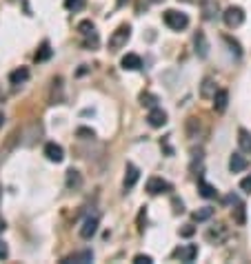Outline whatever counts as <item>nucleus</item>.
Wrapping results in <instances>:
<instances>
[{
	"instance_id": "9b49d317",
	"label": "nucleus",
	"mask_w": 251,
	"mask_h": 264,
	"mask_svg": "<svg viewBox=\"0 0 251 264\" xmlns=\"http://www.w3.org/2000/svg\"><path fill=\"white\" fill-rule=\"evenodd\" d=\"M227 227L225 224H216V227H211L209 231H207V240L209 242H214V244H220V242H225L227 240Z\"/></svg>"
},
{
	"instance_id": "4468645a",
	"label": "nucleus",
	"mask_w": 251,
	"mask_h": 264,
	"mask_svg": "<svg viewBox=\"0 0 251 264\" xmlns=\"http://www.w3.org/2000/svg\"><path fill=\"white\" fill-rule=\"evenodd\" d=\"M60 102H63V78H54L51 93H49V104H60Z\"/></svg>"
},
{
	"instance_id": "e433bc0d",
	"label": "nucleus",
	"mask_w": 251,
	"mask_h": 264,
	"mask_svg": "<svg viewBox=\"0 0 251 264\" xmlns=\"http://www.w3.org/2000/svg\"><path fill=\"white\" fill-rule=\"evenodd\" d=\"M122 4H125V0H118V7H122Z\"/></svg>"
},
{
	"instance_id": "f8f14e48",
	"label": "nucleus",
	"mask_w": 251,
	"mask_h": 264,
	"mask_svg": "<svg viewBox=\"0 0 251 264\" xmlns=\"http://www.w3.org/2000/svg\"><path fill=\"white\" fill-rule=\"evenodd\" d=\"M147 120H149V124L154 129H158V127H163V124H167V113H165L160 107H154V109H149Z\"/></svg>"
},
{
	"instance_id": "f257e3e1",
	"label": "nucleus",
	"mask_w": 251,
	"mask_h": 264,
	"mask_svg": "<svg viewBox=\"0 0 251 264\" xmlns=\"http://www.w3.org/2000/svg\"><path fill=\"white\" fill-rule=\"evenodd\" d=\"M163 20H165V25H167L169 29H173V31H182V29L189 27V16L182 13V11H176V9H167L165 16H163Z\"/></svg>"
},
{
	"instance_id": "72a5a7b5",
	"label": "nucleus",
	"mask_w": 251,
	"mask_h": 264,
	"mask_svg": "<svg viewBox=\"0 0 251 264\" xmlns=\"http://www.w3.org/2000/svg\"><path fill=\"white\" fill-rule=\"evenodd\" d=\"M193 231H196V229H193L191 224H187V227H182V229H180V235H184V238H189V235H193Z\"/></svg>"
},
{
	"instance_id": "1a4fd4ad",
	"label": "nucleus",
	"mask_w": 251,
	"mask_h": 264,
	"mask_svg": "<svg viewBox=\"0 0 251 264\" xmlns=\"http://www.w3.org/2000/svg\"><path fill=\"white\" fill-rule=\"evenodd\" d=\"M138 177H140V171H138V167L136 165H131V162H127V169H125V191H129V189H134L136 186V182H138Z\"/></svg>"
},
{
	"instance_id": "f03ea898",
	"label": "nucleus",
	"mask_w": 251,
	"mask_h": 264,
	"mask_svg": "<svg viewBox=\"0 0 251 264\" xmlns=\"http://www.w3.org/2000/svg\"><path fill=\"white\" fill-rule=\"evenodd\" d=\"M129 38H131V27L120 25L111 36H109V51H120L122 47L129 42Z\"/></svg>"
},
{
	"instance_id": "f704fd0d",
	"label": "nucleus",
	"mask_w": 251,
	"mask_h": 264,
	"mask_svg": "<svg viewBox=\"0 0 251 264\" xmlns=\"http://www.w3.org/2000/svg\"><path fill=\"white\" fill-rule=\"evenodd\" d=\"M78 136H83V138H93V131H91V129L80 127V129H78Z\"/></svg>"
},
{
	"instance_id": "2eb2a0df",
	"label": "nucleus",
	"mask_w": 251,
	"mask_h": 264,
	"mask_svg": "<svg viewBox=\"0 0 251 264\" xmlns=\"http://www.w3.org/2000/svg\"><path fill=\"white\" fill-rule=\"evenodd\" d=\"M65 184H67V189L78 191L80 186H83V176H80V171L69 169V171H67V176H65Z\"/></svg>"
},
{
	"instance_id": "423d86ee",
	"label": "nucleus",
	"mask_w": 251,
	"mask_h": 264,
	"mask_svg": "<svg viewBox=\"0 0 251 264\" xmlns=\"http://www.w3.org/2000/svg\"><path fill=\"white\" fill-rule=\"evenodd\" d=\"M198 256V247L196 244H184V247H178L173 251V258H178L180 262H193Z\"/></svg>"
},
{
	"instance_id": "c9c22d12",
	"label": "nucleus",
	"mask_w": 251,
	"mask_h": 264,
	"mask_svg": "<svg viewBox=\"0 0 251 264\" xmlns=\"http://www.w3.org/2000/svg\"><path fill=\"white\" fill-rule=\"evenodd\" d=\"M2 231H4V220L0 218V233H2Z\"/></svg>"
},
{
	"instance_id": "f3484780",
	"label": "nucleus",
	"mask_w": 251,
	"mask_h": 264,
	"mask_svg": "<svg viewBox=\"0 0 251 264\" xmlns=\"http://www.w3.org/2000/svg\"><path fill=\"white\" fill-rule=\"evenodd\" d=\"M227 104H229V91L227 89H218L216 95H214V109L218 113H222L227 109Z\"/></svg>"
},
{
	"instance_id": "20e7f679",
	"label": "nucleus",
	"mask_w": 251,
	"mask_h": 264,
	"mask_svg": "<svg viewBox=\"0 0 251 264\" xmlns=\"http://www.w3.org/2000/svg\"><path fill=\"white\" fill-rule=\"evenodd\" d=\"M78 31H80V36L87 38V40L83 42L84 47H98V31H96V25H93L91 20L78 22Z\"/></svg>"
},
{
	"instance_id": "c756f323",
	"label": "nucleus",
	"mask_w": 251,
	"mask_h": 264,
	"mask_svg": "<svg viewBox=\"0 0 251 264\" xmlns=\"http://www.w3.org/2000/svg\"><path fill=\"white\" fill-rule=\"evenodd\" d=\"M84 4H87V0H65V9H69V11H83Z\"/></svg>"
},
{
	"instance_id": "7c9ffc66",
	"label": "nucleus",
	"mask_w": 251,
	"mask_h": 264,
	"mask_svg": "<svg viewBox=\"0 0 251 264\" xmlns=\"http://www.w3.org/2000/svg\"><path fill=\"white\" fill-rule=\"evenodd\" d=\"M240 189H243L245 193H251V176H247V177H243V180H240Z\"/></svg>"
},
{
	"instance_id": "0eeeda50",
	"label": "nucleus",
	"mask_w": 251,
	"mask_h": 264,
	"mask_svg": "<svg viewBox=\"0 0 251 264\" xmlns=\"http://www.w3.org/2000/svg\"><path fill=\"white\" fill-rule=\"evenodd\" d=\"M227 202L236 206V209H231V213H234V220H236V222H238V224H245V222H247V215H245V204H243V200H240L238 195H229V198H227Z\"/></svg>"
},
{
	"instance_id": "473e14b6",
	"label": "nucleus",
	"mask_w": 251,
	"mask_h": 264,
	"mask_svg": "<svg viewBox=\"0 0 251 264\" xmlns=\"http://www.w3.org/2000/svg\"><path fill=\"white\" fill-rule=\"evenodd\" d=\"M7 256H9V247L2 242V240H0V260H4Z\"/></svg>"
},
{
	"instance_id": "412c9836",
	"label": "nucleus",
	"mask_w": 251,
	"mask_h": 264,
	"mask_svg": "<svg viewBox=\"0 0 251 264\" xmlns=\"http://www.w3.org/2000/svg\"><path fill=\"white\" fill-rule=\"evenodd\" d=\"M216 91H218V87H216V80L214 78H205V80H202V85H200V95H202V98H214Z\"/></svg>"
},
{
	"instance_id": "5701e85b",
	"label": "nucleus",
	"mask_w": 251,
	"mask_h": 264,
	"mask_svg": "<svg viewBox=\"0 0 251 264\" xmlns=\"http://www.w3.org/2000/svg\"><path fill=\"white\" fill-rule=\"evenodd\" d=\"M200 131H202L200 120H198V118H189L187 120V136L191 138V140H196V138L200 136Z\"/></svg>"
},
{
	"instance_id": "b1692460",
	"label": "nucleus",
	"mask_w": 251,
	"mask_h": 264,
	"mask_svg": "<svg viewBox=\"0 0 251 264\" xmlns=\"http://www.w3.org/2000/svg\"><path fill=\"white\" fill-rule=\"evenodd\" d=\"M222 42L229 47V54L234 56V58H240V56H243V49H240V42L238 40H234L231 36H222Z\"/></svg>"
},
{
	"instance_id": "39448f33",
	"label": "nucleus",
	"mask_w": 251,
	"mask_h": 264,
	"mask_svg": "<svg viewBox=\"0 0 251 264\" xmlns=\"http://www.w3.org/2000/svg\"><path fill=\"white\" fill-rule=\"evenodd\" d=\"M171 191V184L163 177H149L147 180V193L151 195H160V193H169Z\"/></svg>"
},
{
	"instance_id": "ddd939ff",
	"label": "nucleus",
	"mask_w": 251,
	"mask_h": 264,
	"mask_svg": "<svg viewBox=\"0 0 251 264\" xmlns=\"http://www.w3.org/2000/svg\"><path fill=\"white\" fill-rule=\"evenodd\" d=\"M249 167V160L243 156V153H234V156L229 158V169L231 174H240V171H245Z\"/></svg>"
},
{
	"instance_id": "c85d7f7f",
	"label": "nucleus",
	"mask_w": 251,
	"mask_h": 264,
	"mask_svg": "<svg viewBox=\"0 0 251 264\" xmlns=\"http://www.w3.org/2000/svg\"><path fill=\"white\" fill-rule=\"evenodd\" d=\"M140 102H143L145 107L154 109L156 102H158V95H154V93H149V91H145V93H140Z\"/></svg>"
},
{
	"instance_id": "a878e982",
	"label": "nucleus",
	"mask_w": 251,
	"mask_h": 264,
	"mask_svg": "<svg viewBox=\"0 0 251 264\" xmlns=\"http://www.w3.org/2000/svg\"><path fill=\"white\" fill-rule=\"evenodd\" d=\"M211 215H214V209H211V206H202V209L193 211V220H196V222H205V220H209Z\"/></svg>"
},
{
	"instance_id": "aec40b11",
	"label": "nucleus",
	"mask_w": 251,
	"mask_h": 264,
	"mask_svg": "<svg viewBox=\"0 0 251 264\" xmlns=\"http://www.w3.org/2000/svg\"><path fill=\"white\" fill-rule=\"evenodd\" d=\"M238 147L243 153H251V131L238 129Z\"/></svg>"
},
{
	"instance_id": "2f4dec72",
	"label": "nucleus",
	"mask_w": 251,
	"mask_h": 264,
	"mask_svg": "<svg viewBox=\"0 0 251 264\" xmlns=\"http://www.w3.org/2000/svg\"><path fill=\"white\" fill-rule=\"evenodd\" d=\"M151 262H154V260H151V256H143V253L134 258V264H151Z\"/></svg>"
},
{
	"instance_id": "bb28decb",
	"label": "nucleus",
	"mask_w": 251,
	"mask_h": 264,
	"mask_svg": "<svg viewBox=\"0 0 251 264\" xmlns=\"http://www.w3.org/2000/svg\"><path fill=\"white\" fill-rule=\"evenodd\" d=\"M51 47H49V42H42L40 45V49H38V54H36V62H45V60H49L51 58Z\"/></svg>"
},
{
	"instance_id": "9d476101",
	"label": "nucleus",
	"mask_w": 251,
	"mask_h": 264,
	"mask_svg": "<svg viewBox=\"0 0 251 264\" xmlns=\"http://www.w3.org/2000/svg\"><path fill=\"white\" fill-rule=\"evenodd\" d=\"M193 45H196L198 58H207V56H209V40H207V36L202 31H198L196 36H193Z\"/></svg>"
},
{
	"instance_id": "4be33fe9",
	"label": "nucleus",
	"mask_w": 251,
	"mask_h": 264,
	"mask_svg": "<svg viewBox=\"0 0 251 264\" xmlns=\"http://www.w3.org/2000/svg\"><path fill=\"white\" fill-rule=\"evenodd\" d=\"M27 80H29V69H25V67H20V69L9 74V83L11 85H22V83H27Z\"/></svg>"
},
{
	"instance_id": "cd10ccee",
	"label": "nucleus",
	"mask_w": 251,
	"mask_h": 264,
	"mask_svg": "<svg viewBox=\"0 0 251 264\" xmlns=\"http://www.w3.org/2000/svg\"><path fill=\"white\" fill-rule=\"evenodd\" d=\"M202 16L205 20H214V16H218V2H207L202 7Z\"/></svg>"
},
{
	"instance_id": "7ed1b4c3",
	"label": "nucleus",
	"mask_w": 251,
	"mask_h": 264,
	"mask_svg": "<svg viewBox=\"0 0 251 264\" xmlns=\"http://www.w3.org/2000/svg\"><path fill=\"white\" fill-rule=\"evenodd\" d=\"M222 20H225V25L229 27V29H236V27H240V25L245 22V11H243V7H236V4L227 7L225 13H222Z\"/></svg>"
},
{
	"instance_id": "a211bd4d",
	"label": "nucleus",
	"mask_w": 251,
	"mask_h": 264,
	"mask_svg": "<svg viewBox=\"0 0 251 264\" xmlns=\"http://www.w3.org/2000/svg\"><path fill=\"white\" fill-rule=\"evenodd\" d=\"M96 231H98V218H87L83 222V227H80V238L89 240Z\"/></svg>"
},
{
	"instance_id": "393cba45",
	"label": "nucleus",
	"mask_w": 251,
	"mask_h": 264,
	"mask_svg": "<svg viewBox=\"0 0 251 264\" xmlns=\"http://www.w3.org/2000/svg\"><path fill=\"white\" fill-rule=\"evenodd\" d=\"M198 189H200V195H202V198H207V200H211V198H216V195H218L216 186L209 184V182H205V180L198 182Z\"/></svg>"
},
{
	"instance_id": "4c0bfd02",
	"label": "nucleus",
	"mask_w": 251,
	"mask_h": 264,
	"mask_svg": "<svg viewBox=\"0 0 251 264\" xmlns=\"http://www.w3.org/2000/svg\"><path fill=\"white\" fill-rule=\"evenodd\" d=\"M2 120H4V116H2V113H0V124H2Z\"/></svg>"
},
{
	"instance_id": "6e6552de",
	"label": "nucleus",
	"mask_w": 251,
	"mask_h": 264,
	"mask_svg": "<svg viewBox=\"0 0 251 264\" xmlns=\"http://www.w3.org/2000/svg\"><path fill=\"white\" fill-rule=\"evenodd\" d=\"M45 158L49 162H63L65 160V151L60 145H56V142H47L45 145Z\"/></svg>"
},
{
	"instance_id": "dca6fc26",
	"label": "nucleus",
	"mask_w": 251,
	"mask_h": 264,
	"mask_svg": "<svg viewBox=\"0 0 251 264\" xmlns=\"http://www.w3.org/2000/svg\"><path fill=\"white\" fill-rule=\"evenodd\" d=\"M120 65H122V69H127V71L143 69V60H140V56H136V54H127L125 58L120 60Z\"/></svg>"
},
{
	"instance_id": "6ab92c4d",
	"label": "nucleus",
	"mask_w": 251,
	"mask_h": 264,
	"mask_svg": "<svg viewBox=\"0 0 251 264\" xmlns=\"http://www.w3.org/2000/svg\"><path fill=\"white\" fill-rule=\"evenodd\" d=\"M93 260V253L91 251H78V253H72V256H67L63 260V264H87V262H91Z\"/></svg>"
},
{
	"instance_id": "58836bf2",
	"label": "nucleus",
	"mask_w": 251,
	"mask_h": 264,
	"mask_svg": "<svg viewBox=\"0 0 251 264\" xmlns=\"http://www.w3.org/2000/svg\"><path fill=\"white\" fill-rule=\"evenodd\" d=\"M154 2H160V0H154Z\"/></svg>"
}]
</instances>
